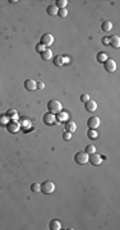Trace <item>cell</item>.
Segmentation results:
<instances>
[{
  "label": "cell",
  "mask_w": 120,
  "mask_h": 230,
  "mask_svg": "<svg viewBox=\"0 0 120 230\" xmlns=\"http://www.w3.org/2000/svg\"><path fill=\"white\" fill-rule=\"evenodd\" d=\"M89 100V95L88 93H83L81 96V101H83V102H86V101Z\"/></svg>",
  "instance_id": "4316f807"
},
{
  "label": "cell",
  "mask_w": 120,
  "mask_h": 230,
  "mask_svg": "<svg viewBox=\"0 0 120 230\" xmlns=\"http://www.w3.org/2000/svg\"><path fill=\"white\" fill-rule=\"evenodd\" d=\"M84 152L87 155H92V154H95V152H96V147L92 146V144H91V146H87V147H86V151Z\"/></svg>",
  "instance_id": "603a6c76"
},
{
  "label": "cell",
  "mask_w": 120,
  "mask_h": 230,
  "mask_svg": "<svg viewBox=\"0 0 120 230\" xmlns=\"http://www.w3.org/2000/svg\"><path fill=\"white\" fill-rule=\"evenodd\" d=\"M77 129V124L73 120H68L65 123V130L66 132H70V133H74Z\"/></svg>",
  "instance_id": "4fadbf2b"
},
{
  "label": "cell",
  "mask_w": 120,
  "mask_h": 230,
  "mask_svg": "<svg viewBox=\"0 0 120 230\" xmlns=\"http://www.w3.org/2000/svg\"><path fill=\"white\" fill-rule=\"evenodd\" d=\"M24 87H26V90H28V91H35L36 88H37V83H36L33 79H26Z\"/></svg>",
  "instance_id": "7c38bea8"
},
{
  "label": "cell",
  "mask_w": 120,
  "mask_h": 230,
  "mask_svg": "<svg viewBox=\"0 0 120 230\" xmlns=\"http://www.w3.org/2000/svg\"><path fill=\"white\" fill-rule=\"evenodd\" d=\"M31 189L33 192H40L41 191V184H38V183H33L32 185H31Z\"/></svg>",
  "instance_id": "d4e9b609"
},
{
  "label": "cell",
  "mask_w": 120,
  "mask_h": 230,
  "mask_svg": "<svg viewBox=\"0 0 120 230\" xmlns=\"http://www.w3.org/2000/svg\"><path fill=\"white\" fill-rule=\"evenodd\" d=\"M88 155L86 154V152H77L75 156H74V160L78 165H84L88 162Z\"/></svg>",
  "instance_id": "3957f363"
},
{
  "label": "cell",
  "mask_w": 120,
  "mask_h": 230,
  "mask_svg": "<svg viewBox=\"0 0 120 230\" xmlns=\"http://www.w3.org/2000/svg\"><path fill=\"white\" fill-rule=\"evenodd\" d=\"M0 124H4V126H6V124H8V116H6V115H3V116H0Z\"/></svg>",
  "instance_id": "484cf974"
},
{
  "label": "cell",
  "mask_w": 120,
  "mask_h": 230,
  "mask_svg": "<svg viewBox=\"0 0 120 230\" xmlns=\"http://www.w3.org/2000/svg\"><path fill=\"white\" fill-rule=\"evenodd\" d=\"M47 109H49V113L55 115V114H59L63 110V105L58 100H50L47 104Z\"/></svg>",
  "instance_id": "6da1fadb"
},
{
  "label": "cell",
  "mask_w": 120,
  "mask_h": 230,
  "mask_svg": "<svg viewBox=\"0 0 120 230\" xmlns=\"http://www.w3.org/2000/svg\"><path fill=\"white\" fill-rule=\"evenodd\" d=\"M36 50H37L38 53H42V51H45V46L40 43V45H37V46H36Z\"/></svg>",
  "instance_id": "f1b7e54d"
},
{
  "label": "cell",
  "mask_w": 120,
  "mask_h": 230,
  "mask_svg": "<svg viewBox=\"0 0 120 230\" xmlns=\"http://www.w3.org/2000/svg\"><path fill=\"white\" fill-rule=\"evenodd\" d=\"M19 128H21V126L15 120H12L10 123L6 124V129H8V132H10V133H17L19 130Z\"/></svg>",
  "instance_id": "ba28073f"
},
{
  "label": "cell",
  "mask_w": 120,
  "mask_h": 230,
  "mask_svg": "<svg viewBox=\"0 0 120 230\" xmlns=\"http://www.w3.org/2000/svg\"><path fill=\"white\" fill-rule=\"evenodd\" d=\"M101 28H102V31H105V32L111 31V28H112V23L110 22V21H106V22H104V23L101 25Z\"/></svg>",
  "instance_id": "ac0fdd59"
},
{
  "label": "cell",
  "mask_w": 120,
  "mask_h": 230,
  "mask_svg": "<svg viewBox=\"0 0 120 230\" xmlns=\"http://www.w3.org/2000/svg\"><path fill=\"white\" fill-rule=\"evenodd\" d=\"M87 136H88L89 140H96V138L98 137V134H97V132H96L95 129H89L87 132Z\"/></svg>",
  "instance_id": "ffe728a7"
},
{
  "label": "cell",
  "mask_w": 120,
  "mask_h": 230,
  "mask_svg": "<svg viewBox=\"0 0 120 230\" xmlns=\"http://www.w3.org/2000/svg\"><path fill=\"white\" fill-rule=\"evenodd\" d=\"M84 104H86V105H84L86 110L89 111V113H92V111H96V109H97V102H96L95 100H91V99H89L88 101H86Z\"/></svg>",
  "instance_id": "9c48e42d"
},
{
  "label": "cell",
  "mask_w": 120,
  "mask_h": 230,
  "mask_svg": "<svg viewBox=\"0 0 120 230\" xmlns=\"http://www.w3.org/2000/svg\"><path fill=\"white\" fill-rule=\"evenodd\" d=\"M41 58L44 60H46V62H47V60H50L52 58V53H51V50H49V49H45V51H42L41 53Z\"/></svg>",
  "instance_id": "e0dca14e"
},
{
  "label": "cell",
  "mask_w": 120,
  "mask_h": 230,
  "mask_svg": "<svg viewBox=\"0 0 120 230\" xmlns=\"http://www.w3.org/2000/svg\"><path fill=\"white\" fill-rule=\"evenodd\" d=\"M106 59H107V55H106V53L101 51V53H98V54H97V62H100V63H104Z\"/></svg>",
  "instance_id": "44dd1931"
},
{
  "label": "cell",
  "mask_w": 120,
  "mask_h": 230,
  "mask_svg": "<svg viewBox=\"0 0 120 230\" xmlns=\"http://www.w3.org/2000/svg\"><path fill=\"white\" fill-rule=\"evenodd\" d=\"M66 4H68V0H58V1H56V8L63 9L66 6Z\"/></svg>",
  "instance_id": "7402d4cb"
},
{
  "label": "cell",
  "mask_w": 120,
  "mask_h": 230,
  "mask_svg": "<svg viewBox=\"0 0 120 230\" xmlns=\"http://www.w3.org/2000/svg\"><path fill=\"white\" fill-rule=\"evenodd\" d=\"M55 191V184L51 180H46L44 183H41V192L45 194H50Z\"/></svg>",
  "instance_id": "7a4b0ae2"
},
{
  "label": "cell",
  "mask_w": 120,
  "mask_h": 230,
  "mask_svg": "<svg viewBox=\"0 0 120 230\" xmlns=\"http://www.w3.org/2000/svg\"><path fill=\"white\" fill-rule=\"evenodd\" d=\"M101 42L104 43V45H109V37H104V39L101 40Z\"/></svg>",
  "instance_id": "1f68e13d"
},
{
  "label": "cell",
  "mask_w": 120,
  "mask_h": 230,
  "mask_svg": "<svg viewBox=\"0 0 120 230\" xmlns=\"http://www.w3.org/2000/svg\"><path fill=\"white\" fill-rule=\"evenodd\" d=\"M52 63H54V65H56V67L64 65V58L61 55H56V56H54V59H52Z\"/></svg>",
  "instance_id": "9a60e30c"
},
{
  "label": "cell",
  "mask_w": 120,
  "mask_h": 230,
  "mask_svg": "<svg viewBox=\"0 0 120 230\" xmlns=\"http://www.w3.org/2000/svg\"><path fill=\"white\" fill-rule=\"evenodd\" d=\"M49 226H50L51 230H60L61 229V224H60V221H58V220H51Z\"/></svg>",
  "instance_id": "2e32d148"
},
{
  "label": "cell",
  "mask_w": 120,
  "mask_h": 230,
  "mask_svg": "<svg viewBox=\"0 0 120 230\" xmlns=\"http://www.w3.org/2000/svg\"><path fill=\"white\" fill-rule=\"evenodd\" d=\"M104 67H105V70L109 73H112L116 70V63L112 59H106L104 62Z\"/></svg>",
  "instance_id": "5b68a950"
},
{
  "label": "cell",
  "mask_w": 120,
  "mask_h": 230,
  "mask_svg": "<svg viewBox=\"0 0 120 230\" xmlns=\"http://www.w3.org/2000/svg\"><path fill=\"white\" fill-rule=\"evenodd\" d=\"M58 15H59V17H61V18H65V17L68 15V11H66V8L59 9V12H58Z\"/></svg>",
  "instance_id": "cb8c5ba5"
},
{
  "label": "cell",
  "mask_w": 120,
  "mask_h": 230,
  "mask_svg": "<svg viewBox=\"0 0 120 230\" xmlns=\"http://www.w3.org/2000/svg\"><path fill=\"white\" fill-rule=\"evenodd\" d=\"M66 118H68V114L61 113V111H60V113H59V119H60V120H65Z\"/></svg>",
  "instance_id": "83f0119b"
},
{
  "label": "cell",
  "mask_w": 120,
  "mask_h": 230,
  "mask_svg": "<svg viewBox=\"0 0 120 230\" xmlns=\"http://www.w3.org/2000/svg\"><path fill=\"white\" fill-rule=\"evenodd\" d=\"M59 12V9L56 8V5H50L47 6V14L49 15H56Z\"/></svg>",
  "instance_id": "d6986e66"
},
{
  "label": "cell",
  "mask_w": 120,
  "mask_h": 230,
  "mask_svg": "<svg viewBox=\"0 0 120 230\" xmlns=\"http://www.w3.org/2000/svg\"><path fill=\"white\" fill-rule=\"evenodd\" d=\"M54 43V36L51 33H44L41 36V45L44 46H50Z\"/></svg>",
  "instance_id": "277c9868"
},
{
  "label": "cell",
  "mask_w": 120,
  "mask_h": 230,
  "mask_svg": "<svg viewBox=\"0 0 120 230\" xmlns=\"http://www.w3.org/2000/svg\"><path fill=\"white\" fill-rule=\"evenodd\" d=\"M6 116H8V119H13V120H17L18 119V113H17L15 109H9L6 111Z\"/></svg>",
  "instance_id": "5bb4252c"
},
{
  "label": "cell",
  "mask_w": 120,
  "mask_h": 230,
  "mask_svg": "<svg viewBox=\"0 0 120 230\" xmlns=\"http://www.w3.org/2000/svg\"><path fill=\"white\" fill-rule=\"evenodd\" d=\"M87 126L89 129H96L100 126V118L98 116H91L87 120Z\"/></svg>",
  "instance_id": "8992f818"
},
{
  "label": "cell",
  "mask_w": 120,
  "mask_h": 230,
  "mask_svg": "<svg viewBox=\"0 0 120 230\" xmlns=\"http://www.w3.org/2000/svg\"><path fill=\"white\" fill-rule=\"evenodd\" d=\"M63 136H64V140H65V141H68V140H70L72 133H70V132H65V133L63 134Z\"/></svg>",
  "instance_id": "f546056e"
},
{
  "label": "cell",
  "mask_w": 120,
  "mask_h": 230,
  "mask_svg": "<svg viewBox=\"0 0 120 230\" xmlns=\"http://www.w3.org/2000/svg\"><path fill=\"white\" fill-rule=\"evenodd\" d=\"M55 121V115L51 114V113H47L44 115V123L46 124V126H52Z\"/></svg>",
  "instance_id": "8fae6325"
},
{
  "label": "cell",
  "mask_w": 120,
  "mask_h": 230,
  "mask_svg": "<svg viewBox=\"0 0 120 230\" xmlns=\"http://www.w3.org/2000/svg\"><path fill=\"white\" fill-rule=\"evenodd\" d=\"M109 45H111L112 47H118L120 46V37L118 35H112L111 37H109Z\"/></svg>",
  "instance_id": "30bf717a"
},
{
  "label": "cell",
  "mask_w": 120,
  "mask_h": 230,
  "mask_svg": "<svg viewBox=\"0 0 120 230\" xmlns=\"http://www.w3.org/2000/svg\"><path fill=\"white\" fill-rule=\"evenodd\" d=\"M88 161L91 162L92 165H95V166H97V165H100L102 162V157H101V155H97L95 152V154H92V155H89V157H88Z\"/></svg>",
  "instance_id": "52a82bcc"
},
{
  "label": "cell",
  "mask_w": 120,
  "mask_h": 230,
  "mask_svg": "<svg viewBox=\"0 0 120 230\" xmlns=\"http://www.w3.org/2000/svg\"><path fill=\"white\" fill-rule=\"evenodd\" d=\"M37 88L38 90H44L45 88V83L44 82H38L37 83Z\"/></svg>",
  "instance_id": "4dcf8cb0"
}]
</instances>
